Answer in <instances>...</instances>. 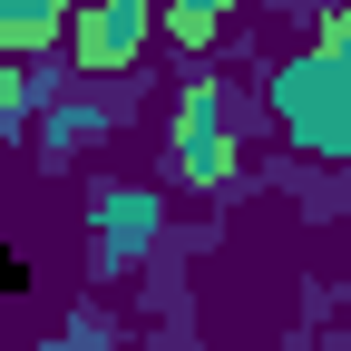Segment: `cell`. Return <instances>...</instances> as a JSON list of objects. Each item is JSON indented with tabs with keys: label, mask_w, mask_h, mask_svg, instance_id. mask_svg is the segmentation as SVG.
<instances>
[{
	"label": "cell",
	"mask_w": 351,
	"mask_h": 351,
	"mask_svg": "<svg viewBox=\"0 0 351 351\" xmlns=\"http://www.w3.org/2000/svg\"><path fill=\"white\" fill-rule=\"evenodd\" d=\"M274 117H283L293 147L341 156V147H351V59H332V49L283 59V69H274Z\"/></svg>",
	"instance_id": "cell-1"
},
{
	"label": "cell",
	"mask_w": 351,
	"mask_h": 351,
	"mask_svg": "<svg viewBox=\"0 0 351 351\" xmlns=\"http://www.w3.org/2000/svg\"><path fill=\"white\" fill-rule=\"evenodd\" d=\"M176 166L195 176V186H215V176L234 166V137H225V88H186V98H176Z\"/></svg>",
	"instance_id": "cell-2"
},
{
	"label": "cell",
	"mask_w": 351,
	"mask_h": 351,
	"mask_svg": "<svg viewBox=\"0 0 351 351\" xmlns=\"http://www.w3.org/2000/svg\"><path fill=\"white\" fill-rule=\"evenodd\" d=\"M147 29H156V0H98V10H78L69 39H78V69H127L147 49Z\"/></svg>",
	"instance_id": "cell-3"
},
{
	"label": "cell",
	"mask_w": 351,
	"mask_h": 351,
	"mask_svg": "<svg viewBox=\"0 0 351 351\" xmlns=\"http://www.w3.org/2000/svg\"><path fill=\"white\" fill-rule=\"evenodd\" d=\"M78 20V0H0V49H39Z\"/></svg>",
	"instance_id": "cell-4"
},
{
	"label": "cell",
	"mask_w": 351,
	"mask_h": 351,
	"mask_svg": "<svg viewBox=\"0 0 351 351\" xmlns=\"http://www.w3.org/2000/svg\"><path fill=\"white\" fill-rule=\"evenodd\" d=\"M225 10H234V0H166V20H176V39H186V49H205V39L225 29Z\"/></svg>",
	"instance_id": "cell-5"
},
{
	"label": "cell",
	"mask_w": 351,
	"mask_h": 351,
	"mask_svg": "<svg viewBox=\"0 0 351 351\" xmlns=\"http://www.w3.org/2000/svg\"><path fill=\"white\" fill-rule=\"evenodd\" d=\"M20 98H29V78L10 69V49H0V147H10V127H20Z\"/></svg>",
	"instance_id": "cell-6"
}]
</instances>
